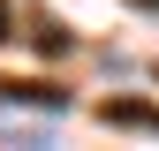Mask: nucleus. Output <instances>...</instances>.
<instances>
[{"instance_id":"obj_4","label":"nucleus","mask_w":159,"mask_h":151,"mask_svg":"<svg viewBox=\"0 0 159 151\" xmlns=\"http://www.w3.org/2000/svg\"><path fill=\"white\" fill-rule=\"evenodd\" d=\"M8 38H15V8L0 0V45H8Z\"/></svg>"},{"instance_id":"obj_5","label":"nucleus","mask_w":159,"mask_h":151,"mask_svg":"<svg viewBox=\"0 0 159 151\" xmlns=\"http://www.w3.org/2000/svg\"><path fill=\"white\" fill-rule=\"evenodd\" d=\"M129 8H159V0H129Z\"/></svg>"},{"instance_id":"obj_2","label":"nucleus","mask_w":159,"mask_h":151,"mask_svg":"<svg viewBox=\"0 0 159 151\" xmlns=\"http://www.w3.org/2000/svg\"><path fill=\"white\" fill-rule=\"evenodd\" d=\"M106 121H114V128H159V106H136V98H106Z\"/></svg>"},{"instance_id":"obj_3","label":"nucleus","mask_w":159,"mask_h":151,"mask_svg":"<svg viewBox=\"0 0 159 151\" xmlns=\"http://www.w3.org/2000/svg\"><path fill=\"white\" fill-rule=\"evenodd\" d=\"M30 38H38V53H68V30L53 23V15H38V30H30Z\"/></svg>"},{"instance_id":"obj_1","label":"nucleus","mask_w":159,"mask_h":151,"mask_svg":"<svg viewBox=\"0 0 159 151\" xmlns=\"http://www.w3.org/2000/svg\"><path fill=\"white\" fill-rule=\"evenodd\" d=\"M0 98H8V106H46V113H61L68 91H53V83H0Z\"/></svg>"}]
</instances>
